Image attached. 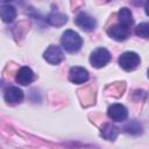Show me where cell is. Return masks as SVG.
<instances>
[{
	"instance_id": "ba28073f",
	"label": "cell",
	"mask_w": 149,
	"mask_h": 149,
	"mask_svg": "<svg viewBox=\"0 0 149 149\" xmlns=\"http://www.w3.org/2000/svg\"><path fill=\"white\" fill-rule=\"evenodd\" d=\"M69 79H70V81H72L74 84H83V83L87 81L88 72L84 68H80V66L71 68V70L69 72Z\"/></svg>"
},
{
	"instance_id": "3957f363",
	"label": "cell",
	"mask_w": 149,
	"mask_h": 149,
	"mask_svg": "<svg viewBox=\"0 0 149 149\" xmlns=\"http://www.w3.org/2000/svg\"><path fill=\"white\" fill-rule=\"evenodd\" d=\"M111 61V54L105 48L95 49L90 57V62L94 68H102Z\"/></svg>"
},
{
	"instance_id": "7c38bea8",
	"label": "cell",
	"mask_w": 149,
	"mask_h": 149,
	"mask_svg": "<svg viewBox=\"0 0 149 149\" xmlns=\"http://www.w3.org/2000/svg\"><path fill=\"white\" fill-rule=\"evenodd\" d=\"M118 17H119L120 24L123 26V27H126V28H129V27L133 24V22H134L132 12H130L128 8H126V7H123V8H121V9L119 10Z\"/></svg>"
},
{
	"instance_id": "7a4b0ae2",
	"label": "cell",
	"mask_w": 149,
	"mask_h": 149,
	"mask_svg": "<svg viewBox=\"0 0 149 149\" xmlns=\"http://www.w3.org/2000/svg\"><path fill=\"white\" fill-rule=\"evenodd\" d=\"M119 65L126 71H133L140 65V56L133 51L123 52L119 57Z\"/></svg>"
},
{
	"instance_id": "30bf717a",
	"label": "cell",
	"mask_w": 149,
	"mask_h": 149,
	"mask_svg": "<svg viewBox=\"0 0 149 149\" xmlns=\"http://www.w3.org/2000/svg\"><path fill=\"white\" fill-rule=\"evenodd\" d=\"M107 34L109 35V37H112L115 41H125L128 36H129V30L128 28L118 24V26H113L107 30Z\"/></svg>"
},
{
	"instance_id": "e0dca14e",
	"label": "cell",
	"mask_w": 149,
	"mask_h": 149,
	"mask_svg": "<svg viewBox=\"0 0 149 149\" xmlns=\"http://www.w3.org/2000/svg\"><path fill=\"white\" fill-rule=\"evenodd\" d=\"M144 9H146V14H147V15H149V0H147V1H146Z\"/></svg>"
},
{
	"instance_id": "ac0fdd59",
	"label": "cell",
	"mask_w": 149,
	"mask_h": 149,
	"mask_svg": "<svg viewBox=\"0 0 149 149\" xmlns=\"http://www.w3.org/2000/svg\"><path fill=\"white\" fill-rule=\"evenodd\" d=\"M2 2H9V1H12V0H1Z\"/></svg>"
},
{
	"instance_id": "52a82bcc",
	"label": "cell",
	"mask_w": 149,
	"mask_h": 149,
	"mask_svg": "<svg viewBox=\"0 0 149 149\" xmlns=\"http://www.w3.org/2000/svg\"><path fill=\"white\" fill-rule=\"evenodd\" d=\"M3 97H5L6 102L14 105V104H19L23 100V92L16 86H8L5 91Z\"/></svg>"
},
{
	"instance_id": "d6986e66",
	"label": "cell",
	"mask_w": 149,
	"mask_h": 149,
	"mask_svg": "<svg viewBox=\"0 0 149 149\" xmlns=\"http://www.w3.org/2000/svg\"><path fill=\"white\" fill-rule=\"evenodd\" d=\"M148 78H149V70H148Z\"/></svg>"
},
{
	"instance_id": "9c48e42d",
	"label": "cell",
	"mask_w": 149,
	"mask_h": 149,
	"mask_svg": "<svg viewBox=\"0 0 149 149\" xmlns=\"http://www.w3.org/2000/svg\"><path fill=\"white\" fill-rule=\"evenodd\" d=\"M15 80L20 85H28L34 80V72L28 66H22L16 73Z\"/></svg>"
},
{
	"instance_id": "5bb4252c",
	"label": "cell",
	"mask_w": 149,
	"mask_h": 149,
	"mask_svg": "<svg viewBox=\"0 0 149 149\" xmlns=\"http://www.w3.org/2000/svg\"><path fill=\"white\" fill-rule=\"evenodd\" d=\"M16 16V10L10 5H2L1 7V19L3 22H13Z\"/></svg>"
},
{
	"instance_id": "9a60e30c",
	"label": "cell",
	"mask_w": 149,
	"mask_h": 149,
	"mask_svg": "<svg viewBox=\"0 0 149 149\" xmlns=\"http://www.w3.org/2000/svg\"><path fill=\"white\" fill-rule=\"evenodd\" d=\"M125 130L130 135H139L142 133V126L137 121H130L129 123L126 125Z\"/></svg>"
},
{
	"instance_id": "2e32d148",
	"label": "cell",
	"mask_w": 149,
	"mask_h": 149,
	"mask_svg": "<svg viewBox=\"0 0 149 149\" xmlns=\"http://www.w3.org/2000/svg\"><path fill=\"white\" fill-rule=\"evenodd\" d=\"M135 34L143 38H149V22H142L135 28Z\"/></svg>"
},
{
	"instance_id": "277c9868",
	"label": "cell",
	"mask_w": 149,
	"mask_h": 149,
	"mask_svg": "<svg viewBox=\"0 0 149 149\" xmlns=\"http://www.w3.org/2000/svg\"><path fill=\"white\" fill-rule=\"evenodd\" d=\"M107 114L113 121H123L128 116V111L121 104H113L108 107Z\"/></svg>"
},
{
	"instance_id": "4fadbf2b",
	"label": "cell",
	"mask_w": 149,
	"mask_h": 149,
	"mask_svg": "<svg viewBox=\"0 0 149 149\" xmlns=\"http://www.w3.org/2000/svg\"><path fill=\"white\" fill-rule=\"evenodd\" d=\"M47 21H48L51 26L61 27V26H63L64 23H66L68 17H66L65 14H62V13H58V12H52V13H50L49 16L47 17Z\"/></svg>"
},
{
	"instance_id": "8992f818",
	"label": "cell",
	"mask_w": 149,
	"mask_h": 149,
	"mask_svg": "<svg viewBox=\"0 0 149 149\" xmlns=\"http://www.w3.org/2000/svg\"><path fill=\"white\" fill-rule=\"evenodd\" d=\"M76 24L78 27H80L83 30L91 31V30H93L95 28V24L97 23H95V20L91 15L81 12V13H79L76 16Z\"/></svg>"
},
{
	"instance_id": "5b68a950",
	"label": "cell",
	"mask_w": 149,
	"mask_h": 149,
	"mask_svg": "<svg viewBox=\"0 0 149 149\" xmlns=\"http://www.w3.org/2000/svg\"><path fill=\"white\" fill-rule=\"evenodd\" d=\"M44 59L50 63V64H58L63 61V52L61 50L59 47L57 45H50L47 48V50L44 51V55H43Z\"/></svg>"
},
{
	"instance_id": "6da1fadb",
	"label": "cell",
	"mask_w": 149,
	"mask_h": 149,
	"mask_svg": "<svg viewBox=\"0 0 149 149\" xmlns=\"http://www.w3.org/2000/svg\"><path fill=\"white\" fill-rule=\"evenodd\" d=\"M61 43H62V47L68 52H77L83 45V40L79 36V34H77L76 31L66 30L62 35Z\"/></svg>"
},
{
	"instance_id": "8fae6325",
	"label": "cell",
	"mask_w": 149,
	"mask_h": 149,
	"mask_svg": "<svg viewBox=\"0 0 149 149\" xmlns=\"http://www.w3.org/2000/svg\"><path fill=\"white\" fill-rule=\"evenodd\" d=\"M100 135L107 141H114L119 135V128L111 123L104 125V127L101 128Z\"/></svg>"
}]
</instances>
